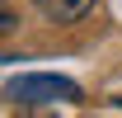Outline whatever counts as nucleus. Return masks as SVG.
<instances>
[{"instance_id":"nucleus-1","label":"nucleus","mask_w":122,"mask_h":118,"mask_svg":"<svg viewBox=\"0 0 122 118\" xmlns=\"http://www.w3.org/2000/svg\"><path fill=\"white\" fill-rule=\"evenodd\" d=\"M10 99H19V104H52V99L80 104V85L66 80V76H14Z\"/></svg>"},{"instance_id":"nucleus-4","label":"nucleus","mask_w":122,"mask_h":118,"mask_svg":"<svg viewBox=\"0 0 122 118\" xmlns=\"http://www.w3.org/2000/svg\"><path fill=\"white\" fill-rule=\"evenodd\" d=\"M5 33H14V14H10V5H0V38Z\"/></svg>"},{"instance_id":"nucleus-2","label":"nucleus","mask_w":122,"mask_h":118,"mask_svg":"<svg viewBox=\"0 0 122 118\" xmlns=\"http://www.w3.org/2000/svg\"><path fill=\"white\" fill-rule=\"evenodd\" d=\"M52 24H80V19L94 10V0H33Z\"/></svg>"},{"instance_id":"nucleus-3","label":"nucleus","mask_w":122,"mask_h":118,"mask_svg":"<svg viewBox=\"0 0 122 118\" xmlns=\"http://www.w3.org/2000/svg\"><path fill=\"white\" fill-rule=\"evenodd\" d=\"M19 118H56V113H47L42 104H24V109H19Z\"/></svg>"}]
</instances>
